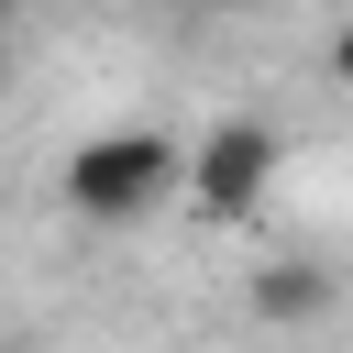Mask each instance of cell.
Returning <instances> with one entry per match:
<instances>
[{
    "label": "cell",
    "mask_w": 353,
    "mask_h": 353,
    "mask_svg": "<svg viewBox=\"0 0 353 353\" xmlns=\"http://www.w3.org/2000/svg\"><path fill=\"white\" fill-rule=\"evenodd\" d=\"M199 11H243V0H199Z\"/></svg>",
    "instance_id": "cell-4"
},
{
    "label": "cell",
    "mask_w": 353,
    "mask_h": 353,
    "mask_svg": "<svg viewBox=\"0 0 353 353\" xmlns=\"http://www.w3.org/2000/svg\"><path fill=\"white\" fill-rule=\"evenodd\" d=\"M11 11H22V0H0V22H11Z\"/></svg>",
    "instance_id": "cell-5"
},
{
    "label": "cell",
    "mask_w": 353,
    "mask_h": 353,
    "mask_svg": "<svg viewBox=\"0 0 353 353\" xmlns=\"http://www.w3.org/2000/svg\"><path fill=\"white\" fill-rule=\"evenodd\" d=\"M254 309L298 331V320H320V309H331V276H320V265H265V276H254Z\"/></svg>",
    "instance_id": "cell-3"
},
{
    "label": "cell",
    "mask_w": 353,
    "mask_h": 353,
    "mask_svg": "<svg viewBox=\"0 0 353 353\" xmlns=\"http://www.w3.org/2000/svg\"><path fill=\"white\" fill-rule=\"evenodd\" d=\"M176 188V143L165 132H88L77 154H66V199L88 210V221H132V210H154Z\"/></svg>",
    "instance_id": "cell-1"
},
{
    "label": "cell",
    "mask_w": 353,
    "mask_h": 353,
    "mask_svg": "<svg viewBox=\"0 0 353 353\" xmlns=\"http://www.w3.org/2000/svg\"><path fill=\"white\" fill-rule=\"evenodd\" d=\"M276 121H221L199 154H176V176H188V199L210 210V221H243L254 199H265V176H276Z\"/></svg>",
    "instance_id": "cell-2"
}]
</instances>
